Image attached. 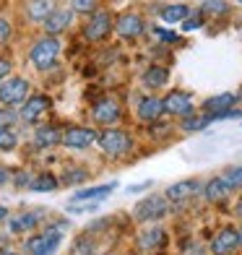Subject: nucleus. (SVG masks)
<instances>
[{
	"mask_svg": "<svg viewBox=\"0 0 242 255\" xmlns=\"http://www.w3.org/2000/svg\"><path fill=\"white\" fill-rule=\"evenodd\" d=\"M97 146L112 159H120L125 154L133 151V135L128 130H120V128H105L97 135Z\"/></svg>",
	"mask_w": 242,
	"mask_h": 255,
	"instance_id": "1",
	"label": "nucleus"
},
{
	"mask_svg": "<svg viewBox=\"0 0 242 255\" xmlns=\"http://www.w3.org/2000/svg\"><path fill=\"white\" fill-rule=\"evenodd\" d=\"M57 57H60V42L52 39V37L37 39L29 50V60L37 71H50V68H55Z\"/></svg>",
	"mask_w": 242,
	"mask_h": 255,
	"instance_id": "2",
	"label": "nucleus"
},
{
	"mask_svg": "<svg viewBox=\"0 0 242 255\" xmlns=\"http://www.w3.org/2000/svg\"><path fill=\"white\" fill-rule=\"evenodd\" d=\"M63 242V224H52L26 242V255H52Z\"/></svg>",
	"mask_w": 242,
	"mask_h": 255,
	"instance_id": "3",
	"label": "nucleus"
},
{
	"mask_svg": "<svg viewBox=\"0 0 242 255\" xmlns=\"http://www.w3.org/2000/svg\"><path fill=\"white\" fill-rule=\"evenodd\" d=\"M169 214V201H167V195H146L143 201H138L135 208H133V216H135V222H159V219H164Z\"/></svg>",
	"mask_w": 242,
	"mask_h": 255,
	"instance_id": "4",
	"label": "nucleus"
},
{
	"mask_svg": "<svg viewBox=\"0 0 242 255\" xmlns=\"http://www.w3.org/2000/svg\"><path fill=\"white\" fill-rule=\"evenodd\" d=\"M29 97V81L13 76V78H3L0 81V104L3 107H18L24 104Z\"/></svg>",
	"mask_w": 242,
	"mask_h": 255,
	"instance_id": "5",
	"label": "nucleus"
},
{
	"mask_svg": "<svg viewBox=\"0 0 242 255\" xmlns=\"http://www.w3.org/2000/svg\"><path fill=\"white\" fill-rule=\"evenodd\" d=\"M112 26H115V16L110 13V10H94L89 18V24L84 29V37L89 42H102V39H107L110 34H112Z\"/></svg>",
	"mask_w": 242,
	"mask_h": 255,
	"instance_id": "6",
	"label": "nucleus"
},
{
	"mask_svg": "<svg viewBox=\"0 0 242 255\" xmlns=\"http://www.w3.org/2000/svg\"><path fill=\"white\" fill-rule=\"evenodd\" d=\"M237 250H242L237 227H222L209 242V253L211 255H235Z\"/></svg>",
	"mask_w": 242,
	"mask_h": 255,
	"instance_id": "7",
	"label": "nucleus"
},
{
	"mask_svg": "<svg viewBox=\"0 0 242 255\" xmlns=\"http://www.w3.org/2000/svg\"><path fill=\"white\" fill-rule=\"evenodd\" d=\"M112 31L118 34L120 39H138L146 31V21H143V16H138V13H133V10H128V13H122V16L115 18Z\"/></svg>",
	"mask_w": 242,
	"mask_h": 255,
	"instance_id": "8",
	"label": "nucleus"
},
{
	"mask_svg": "<svg viewBox=\"0 0 242 255\" xmlns=\"http://www.w3.org/2000/svg\"><path fill=\"white\" fill-rule=\"evenodd\" d=\"M203 190V182L198 177H188V180H180V182H172L169 188L164 190L167 195V201L169 203H185L190 198H195Z\"/></svg>",
	"mask_w": 242,
	"mask_h": 255,
	"instance_id": "9",
	"label": "nucleus"
},
{
	"mask_svg": "<svg viewBox=\"0 0 242 255\" xmlns=\"http://www.w3.org/2000/svg\"><path fill=\"white\" fill-rule=\"evenodd\" d=\"M161 104H164V112L167 115H175V118H185V115L195 112V102H193V94H188V91H169V94L161 99Z\"/></svg>",
	"mask_w": 242,
	"mask_h": 255,
	"instance_id": "10",
	"label": "nucleus"
},
{
	"mask_svg": "<svg viewBox=\"0 0 242 255\" xmlns=\"http://www.w3.org/2000/svg\"><path fill=\"white\" fill-rule=\"evenodd\" d=\"M97 143V133L89 130V128H78V125H71L63 130V141L60 146L65 148H76V151H84V148L94 146Z\"/></svg>",
	"mask_w": 242,
	"mask_h": 255,
	"instance_id": "11",
	"label": "nucleus"
},
{
	"mask_svg": "<svg viewBox=\"0 0 242 255\" xmlns=\"http://www.w3.org/2000/svg\"><path fill=\"white\" fill-rule=\"evenodd\" d=\"M164 245H167V232L161 229V227H148L135 240L138 253H143V255H154L159 250H164Z\"/></svg>",
	"mask_w": 242,
	"mask_h": 255,
	"instance_id": "12",
	"label": "nucleus"
},
{
	"mask_svg": "<svg viewBox=\"0 0 242 255\" xmlns=\"http://www.w3.org/2000/svg\"><path fill=\"white\" fill-rule=\"evenodd\" d=\"M91 118H94V123H99V125H115V123H120V118H122V107L115 99L105 97V99L94 102Z\"/></svg>",
	"mask_w": 242,
	"mask_h": 255,
	"instance_id": "13",
	"label": "nucleus"
},
{
	"mask_svg": "<svg viewBox=\"0 0 242 255\" xmlns=\"http://www.w3.org/2000/svg\"><path fill=\"white\" fill-rule=\"evenodd\" d=\"M47 110H50V97H44V94H34V97H26V102L21 104L18 118L24 120V123H37V120H39Z\"/></svg>",
	"mask_w": 242,
	"mask_h": 255,
	"instance_id": "14",
	"label": "nucleus"
},
{
	"mask_svg": "<svg viewBox=\"0 0 242 255\" xmlns=\"http://www.w3.org/2000/svg\"><path fill=\"white\" fill-rule=\"evenodd\" d=\"M135 112H138V118H141L143 123L154 125V123H159L161 115H164V104H161V99H159V97L148 94V97H141V99H138Z\"/></svg>",
	"mask_w": 242,
	"mask_h": 255,
	"instance_id": "15",
	"label": "nucleus"
},
{
	"mask_svg": "<svg viewBox=\"0 0 242 255\" xmlns=\"http://www.w3.org/2000/svg\"><path fill=\"white\" fill-rule=\"evenodd\" d=\"M71 21H73V10L55 8L52 13L42 21V26H44V31H47L50 37H55V34H63L68 26H71Z\"/></svg>",
	"mask_w": 242,
	"mask_h": 255,
	"instance_id": "16",
	"label": "nucleus"
},
{
	"mask_svg": "<svg viewBox=\"0 0 242 255\" xmlns=\"http://www.w3.org/2000/svg\"><path fill=\"white\" fill-rule=\"evenodd\" d=\"M203 198L209 201V203H222L229 198V193H232V188L227 185V180L219 175V177H211L209 182H203Z\"/></svg>",
	"mask_w": 242,
	"mask_h": 255,
	"instance_id": "17",
	"label": "nucleus"
},
{
	"mask_svg": "<svg viewBox=\"0 0 242 255\" xmlns=\"http://www.w3.org/2000/svg\"><path fill=\"white\" fill-rule=\"evenodd\" d=\"M39 219H42V211H21L16 216H10V232L13 235H24V232H34L39 227Z\"/></svg>",
	"mask_w": 242,
	"mask_h": 255,
	"instance_id": "18",
	"label": "nucleus"
},
{
	"mask_svg": "<svg viewBox=\"0 0 242 255\" xmlns=\"http://www.w3.org/2000/svg\"><path fill=\"white\" fill-rule=\"evenodd\" d=\"M167 81H169V71H167L164 65H148L146 71H143V76H141V84H143V89H148V91L164 89Z\"/></svg>",
	"mask_w": 242,
	"mask_h": 255,
	"instance_id": "19",
	"label": "nucleus"
},
{
	"mask_svg": "<svg viewBox=\"0 0 242 255\" xmlns=\"http://www.w3.org/2000/svg\"><path fill=\"white\" fill-rule=\"evenodd\" d=\"M237 102H240L237 94H232V91H224V94H216V97H209V99H206V102H203V112H209V115L224 112V110H232Z\"/></svg>",
	"mask_w": 242,
	"mask_h": 255,
	"instance_id": "20",
	"label": "nucleus"
},
{
	"mask_svg": "<svg viewBox=\"0 0 242 255\" xmlns=\"http://www.w3.org/2000/svg\"><path fill=\"white\" fill-rule=\"evenodd\" d=\"M115 188H118V182H107V185H97V188H81L78 193H73V203L78 201H102L107 198L110 193H115Z\"/></svg>",
	"mask_w": 242,
	"mask_h": 255,
	"instance_id": "21",
	"label": "nucleus"
},
{
	"mask_svg": "<svg viewBox=\"0 0 242 255\" xmlns=\"http://www.w3.org/2000/svg\"><path fill=\"white\" fill-rule=\"evenodd\" d=\"M60 141H63V133H60V128H55V125H42L39 130L34 133V143L39 148L60 146Z\"/></svg>",
	"mask_w": 242,
	"mask_h": 255,
	"instance_id": "22",
	"label": "nucleus"
},
{
	"mask_svg": "<svg viewBox=\"0 0 242 255\" xmlns=\"http://www.w3.org/2000/svg\"><path fill=\"white\" fill-rule=\"evenodd\" d=\"M188 16H190V8L185 3H169V5L161 8V13H159V18L164 21V24H182Z\"/></svg>",
	"mask_w": 242,
	"mask_h": 255,
	"instance_id": "23",
	"label": "nucleus"
},
{
	"mask_svg": "<svg viewBox=\"0 0 242 255\" xmlns=\"http://www.w3.org/2000/svg\"><path fill=\"white\" fill-rule=\"evenodd\" d=\"M55 0H29L26 3V16L31 21H44L55 10Z\"/></svg>",
	"mask_w": 242,
	"mask_h": 255,
	"instance_id": "24",
	"label": "nucleus"
},
{
	"mask_svg": "<svg viewBox=\"0 0 242 255\" xmlns=\"http://www.w3.org/2000/svg\"><path fill=\"white\" fill-rule=\"evenodd\" d=\"M211 125V118L209 115H195V112H190V115H185L182 118V123H180V130L182 133H198V130H206V128Z\"/></svg>",
	"mask_w": 242,
	"mask_h": 255,
	"instance_id": "25",
	"label": "nucleus"
},
{
	"mask_svg": "<svg viewBox=\"0 0 242 255\" xmlns=\"http://www.w3.org/2000/svg\"><path fill=\"white\" fill-rule=\"evenodd\" d=\"M57 185H60V180H57L52 172H42V175H37V177H31V182H29V188L34 190V193H52Z\"/></svg>",
	"mask_w": 242,
	"mask_h": 255,
	"instance_id": "26",
	"label": "nucleus"
},
{
	"mask_svg": "<svg viewBox=\"0 0 242 255\" xmlns=\"http://www.w3.org/2000/svg\"><path fill=\"white\" fill-rule=\"evenodd\" d=\"M227 10H229L227 0H203V5H201V13L206 18H219V16H224Z\"/></svg>",
	"mask_w": 242,
	"mask_h": 255,
	"instance_id": "27",
	"label": "nucleus"
},
{
	"mask_svg": "<svg viewBox=\"0 0 242 255\" xmlns=\"http://www.w3.org/2000/svg\"><path fill=\"white\" fill-rule=\"evenodd\" d=\"M222 177L227 180V185H229L232 190H242V164H235V167L224 169Z\"/></svg>",
	"mask_w": 242,
	"mask_h": 255,
	"instance_id": "28",
	"label": "nucleus"
},
{
	"mask_svg": "<svg viewBox=\"0 0 242 255\" xmlns=\"http://www.w3.org/2000/svg\"><path fill=\"white\" fill-rule=\"evenodd\" d=\"M16 143H18L16 133L10 128H0V151H13Z\"/></svg>",
	"mask_w": 242,
	"mask_h": 255,
	"instance_id": "29",
	"label": "nucleus"
},
{
	"mask_svg": "<svg viewBox=\"0 0 242 255\" xmlns=\"http://www.w3.org/2000/svg\"><path fill=\"white\" fill-rule=\"evenodd\" d=\"M97 8H99V0H71L73 13H94Z\"/></svg>",
	"mask_w": 242,
	"mask_h": 255,
	"instance_id": "30",
	"label": "nucleus"
},
{
	"mask_svg": "<svg viewBox=\"0 0 242 255\" xmlns=\"http://www.w3.org/2000/svg\"><path fill=\"white\" fill-rule=\"evenodd\" d=\"M206 24V16L201 13V10H195V13H190L185 21H182V29L185 31H195V29H201Z\"/></svg>",
	"mask_w": 242,
	"mask_h": 255,
	"instance_id": "31",
	"label": "nucleus"
},
{
	"mask_svg": "<svg viewBox=\"0 0 242 255\" xmlns=\"http://www.w3.org/2000/svg\"><path fill=\"white\" fill-rule=\"evenodd\" d=\"M86 177H89L86 172L76 167V169H71V172H65V175L60 177V182H65V185H76V182H84Z\"/></svg>",
	"mask_w": 242,
	"mask_h": 255,
	"instance_id": "32",
	"label": "nucleus"
},
{
	"mask_svg": "<svg viewBox=\"0 0 242 255\" xmlns=\"http://www.w3.org/2000/svg\"><path fill=\"white\" fill-rule=\"evenodd\" d=\"M16 120H18V112L13 107H3V110H0V128H10Z\"/></svg>",
	"mask_w": 242,
	"mask_h": 255,
	"instance_id": "33",
	"label": "nucleus"
},
{
	"mask_svg": "<svg viewBox=\"0 0 242 255\" xmlns=\"http://www.w3.org/2000/svg\"><path fill=\"white\" fill-rule=\"evenodd\" d=\"M10 31H13V29H10V24H8L5 18H0V44L10 39Z\"/></svg>",
	"mask_w": 242,
	"mask_h": 255,
	"instance_id": "34",
	"label": "nucleus"
},
{
	"mask_svg": "<svg viewBox=\"0 0 242 255\" xmlns=\"http://www.w3.org/2000/svg\"><path fill=\"white\" fill-rule=\"evenodd\" d=\"M156 37H159L161 42H167V44H172V42H177V39H180L175 31H164V29H156Z\"/></svg>",
	"mask_w": 242,
	"mask_h": 255,
	"instance_id": "35",
	"label": "nucleus"
},
{
	"mask_svg": "<svg viewBox=\"0 0 242 255\" xmlns=\"http://www.w3.org/2000/svg\"><path fill=\"white\" fill-rule=\"evenodd\" d=\"M154 185V180H146V182H138V185H130L128 193H141V190H148Z\"/></svg>",
	"mask_w": 242,
	"mask_h": 255,
	"instance_id": "36",
	"label": "nucleus"
},
{
	"mask_svg": "<svg viewBox=\"0 0 242 255\" xmlns=\"http://www.w3.org/2000/svg\"><path fill=\"white\" fill-rule=\"evenodd\" d=\"M8 73H10V63L5 60V57H0V81L8 78Z\"/></svg>",
	"mask_w": 242,
	"mask_h": 255,
	"instance_id": "37",
	"label": "nucleus"
},
{
	"mask_svg": "<svg viewBox=\"0 0 242 255\" xmlns=\"http://www.w3.org/2000/svg\"><path fill=\"white\" fill-rule=\"evenodd\" d=\"M182 255H203V250L198 245H188L185 250H182Z\"/></svg>",
	"mask_w": 242,
	"mask_h": 255,
	"instance_id": "38",
	"label": "nucleus"
},
{
	"mask_svg": "<svg viewBox=\"0 0 242 255\" xmlns=\"http://www.w3.org/2000/svg\"><path fill=\"white\" fill-rule=\"evenodd\" d=\"M235 214H237V219H242V193H240V198L235 203Z\"/></svg>",
	"mask_w": 242,
	"mask_h": 255,
	"instance_id": "39",
	"label": "nucleus"
},
{
	"mask_svg": "<svg viewBox=\"0 0 242 255\" xmlns=\"http://www.w3.org/2000/svg\"><path fill=\"white\" fill-rule=\"evenodd\" d=\"M5 182H8V172L0 167V185H5Z\"/></svg>",
	"mask_w": 242,
	"mask_h": 255,
	"instance_id": "40",
	"label": "nucleus"
},
{
	"mask_svg": "<svg viewBox=\"0 0 242 255\" xmlns=\"http://www.w3.org/2000/svg\"><path fill=\"white\" fill-rule=\"evenodd\" d=\"M3 219H8V208L0 203V222H3Z\"/></svg>",
	"mask_w": 242,
	"mask_h": 255,
	"instance_id": "41",
	"label": "nucleus"
},
{
	"mask_svg": "<svg viewBox=\"0 0 242 255\" xmlns=\"http://www.w3.org/2000/svg\"><path fill=\"white\" fill-rule=\"evenodd\" d=\"M237 235H240V248H242V224L237 227Z\"/></svg>",
	"mask_w": 242,
	"mask_h": 255,
	"instance_id": "42",
	"label": "nucleus"
},
{
	"mask_svg": "<svg viewBox=\"0 0 242 255\" xmlns=\"http://www.w3.org/2000/svg\"><path fill=\"white\" fill-rule=\"evenodd\" d=\"M0 255H18V253H10V250H0Z\"/></svg>",
	"mask_w": 242,
	"mask_h": 255,
	"instance_id": "43",
	"label": "nucleus"
},
{
	"mask_svg": "<svg viewBox=\"0 0 242 255\" xmlns=\"http://www.w3.org/2000/svg\"><path fill=\"white\" fill-rule=\"evenodd\" d=\"M240 97H242V94H240ZM240 97H237V99H240Z\"/></svg>",
	"mask_w": 242,
	"mask_h": 255,
	"instance_id": "44",
	"label": "nucleus"
}]
</instances>
